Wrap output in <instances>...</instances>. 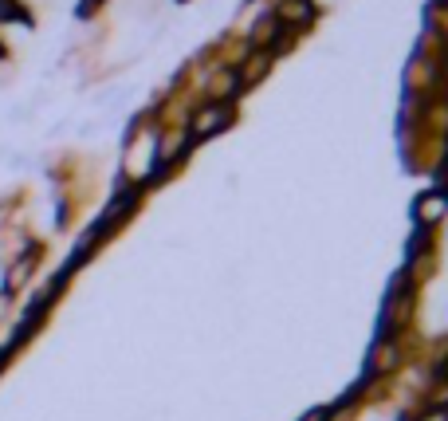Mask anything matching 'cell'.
<instances>
[{
    "instance_id": "cell-1",
    "label": "cell",
    "mask_w": 448,
    "mask_h": 421,
    "mask_svg": "<svg viewBox=\"0 0 448 421\" xmlns=\"http://www.w3.org/2000/svg\"><path fill=\"white\" fill-rule=\"evenodd\" d=\"M224 122H229V102H212V107H205L201 114H193V134L205 138V134L220 131Z\"/></svg>"
},
{
    "instance_id": "cell-2",
    "label": "cell",
    "mask_w": 448,
    "mask_h": 421,
    "mask_svg": "<svg viewBox=\"0 0 448 421\" xmlns=\"http://www.w3.org/2000/svg\"><path fill=\"white\" fill-rule=\"evenodd\" d=\"M444 205H448V201H444V193H433V197H425V201H421V221H425V225H433V221H440V217H444Z\"/></svg>"
},
{
    "instance_id": "cell-3",
    "label": "cell",
    "mask_w": 448,
    "mask_h": 421,
    "mask_svg": "<svg viewBox=\"0 0 448 421\" xmlns=\"http://www.w3.org/2000/svg\"><path fill=\"white\" fill-rule=\"evenodd\" d=\"M393 362H398V351H393L389 342H378V351H374V370L386 374V370H393Z\"/></svg>"
},
{
    "instance_id": "cell-4",
    "label": "cell",
    "mask_w": 448,
    "mask_h": 421,
    "mask_svg": "<svg viewBox=\"0 0 448 421\" xmlns=\"http://www.w3.org/2000/svg\"><path fill=\"white\" fill-rule=\"evenodd\" d=\"M307 12H311V4H307V0H287V4H283V8H279V20L295 24V20H303V16H307Z\"/></svg>"
},
{
    "instance_id": "cell-5",
    "label": "cell",
    "mask_w": 448,
    "mask_h": 421,
    "mask_svg": "<svg viewBox=\"0 0 448 421\" xmlns=\"http://www.w3.org/2000/svg\"><path fill=\"white\" fill-rule=\"evenodd\" d=\"M264 71H268V55H256V60L248 63V67H244V79H259V75H264Z\"/></svg>"
},
{
    "instance_id": "cell-6",
    "label": "cell",
    "mask_w": 448,
    "mask_h": 421,
    "mask_svg": "<svg viewBox=\"0 0 448 421\" xmlns=\"http://www.w3.org/2000/svg\"><path fill=\"white\" fill-rule=\"evenodd\" d=\"M421 421H448V410H428Z\"/></svg>"
},
{
    "instance_id": "cell-7",
    "label": "cell",
    "mask_w": 448,
    "mask_h": 421,
    "mask_svg": "<svg viewBox=\"0 0 448 421\" xmlns=\"http://www.w3.org/2000/svg\"><path fill=\"white\" fill-rule=\"evenodd\" d=\"M330 417V410H327V406H323V410H315V413H311V417H303V421H327Z\"/></svg>"
},
{
    "instance_id": "cell-8",
    "label": "cell",
    "mask_w": 448,
    "mask_h": 421,
    "mask_svg": "<svg viewBox=\"0 0 448 421\" xmlns=\"http://www.w3.org/2000/svg\"><path fill=\"white\" fill-rule=\"evenodd\" d=\"M444 378H448V362H444Z\"/></svg>"
}]
</instances>
